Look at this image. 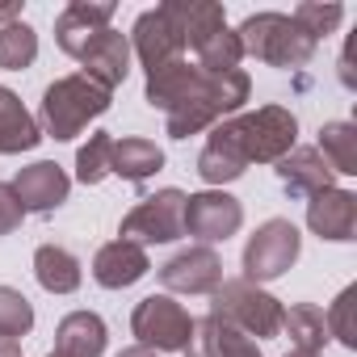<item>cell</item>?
I'll return each mask as SVG.
<instances>
[{"label":"cell","instance_id":"1","mask_svg":"<svg viewBox=\"0 0 357 357\" xmlns=\"http://www.w3.org/2000/svg\"><path fill=\"white\" fill-rule=\"evenodd\" d=\"M143 97L151 109L164 114L168 139H190L223 118L240 114V105L252 97V76L244 68L236 72H206L190 59H172L155 72H147Z\"/></svg>","mask_w":357,"mask_h":357},{"label":"cell","instance_id":"2","mask_svg":"<svg viewBox=\"0 0 357 357\" xmlns=\"http://www.w3.org/2000/svg\"><path fill=\"white\" fill-rule=\"evenodd\" d=\"M298 147V118L286 105H261L252 114H231L211 126L198 155V176L211 190H223L248 172V164H278Z\"/></svg>","mask_w":357,"mask_h":357},{"label":"cell","instance_id":"3","mask_svg":"<svg viewBox=\"0 0 357 357\" xmlns=\"http://www.w3.org/2000/svg\"><path fill=\"white\" fill-rule=\"evenodd\" d=\"M114 93L105 84H97L93 76L84 72H72L55 84H47L43 93V105H38V130L43 139H55V143H68L76 139L89 122H97L105 109H109Z\"/></svg>","mask_w":357,"mask_h":357},{"label":"cell","instance_id":"4","mask_svg":"<svg viewBox=\"0 0 357 357\" xmlns=\"http://www.w3.org/2000/svg\"><path fill=\"white\" fill-rule=\"evenodd\" d=\"M244 55L269 63V68H303L315 55V38L290 17V13H252L236 30Z\"/></svg>","mask_w":357,"mask_h":357},{"label":"cell","instance_id":"5","mask_svg":"<svg viewBox=\"0 0 357 357\" xmlns=\"http://www.w3.org/2000/svg\"><path fill=\"white\" fill-rule=\"evenodd\" d=\"M282 298H273L265 286L244 282V278H223V286L211 294V315L223 319L227 328L252 336V340H269L282 332Z\"/></svg>","mask_w":357,"mask_h":357},{"label":"cell","instance_id":"6","mask_svg":"<svg viewBox=\"0 0 357 357\" xmlns=\"http://www.w3.org/2000/svg\"><path fill=\"white\" fill-rule=\"evenodd\" d=\"M194 332V315L172 294H147L130 311V336L151 353H185Z\"/></svg>","mask_w":357,"mask_h":357},{"label":"cell","instance_id":"7","mask_svg":"<svg viewBox=\"0 0 357 357\" xmlns=\"http://www.w3.org/2000/svg\"><path fill=\"white\" fill-rule=\"evenodd\" d=\"M298 252H303L298 227H294L290 219H265V223L248 236V244H244V257H240L244 282H257V286L278 282V278L298 261Z\"/></svg>","mask_w":357,"mask_h":357},{"label":"cell","instance_id":"8","mask_svg":"<svg viewBox=\"0 0 357 357\" xmlns=\"http://www.w3.org/2000/svg\"><path fill=\"white\" fill-rule=\"evenodd\" d=\"M185 190H155L151 198H143L118 227V240H130L139 248L147 244H172L185 236Z\"/></svg>","mask_w":357,"mask_h":357},{"label":"cell","instance_id":"9","mask_svg":"<svg viewBox=\"0 0 357 357\" xmlns=\"http://www.w3.org/2000/svg\"><path fill=\"white\" fill-rule=\"evenodd\" d=\"M240 227H244V206L227 190H202L185 198V236H194L198 244L206 248L227 244Z\"/></svg>","mask_w":357,"mask_h":357},{"label":"cell","instance_id":"10","mask_svg":"<svg viewBox=\"0 0 357 357\" xmlns=\"http://www.w3.org/2000/svg\"><path fill=\"white\" fill-rule=\"evenodd\" d=\"M160 286L168 294H215L223 286V257L206 244L181 248L160 265Z\"/></svg>","mask_w":357,"mask_h":357},{"label":"cell","instance_id":"11","mask_svg":"<svg viewBox=\"0 0 357 357\" xmlns=\"http://www.w3.org/2000/svg\"><path fill=\"white\" fill-rule=\"evenodd\" d=\"M9 185H13L17 202L26 206V215H51V211H59V206L68 202L72 176H68L55 160H34V164H26V168L13 176Z\"/></svg>","mask_w":357,"mask_h":357},{"label":"cell","instance_id":"12","mask_svg":"<svg viewBox=\"0 0 357 357\" xmlns=\"http://www.w3.org/2000/svg\"><path fill=\"white\" fill-rule=\"evenodd\" d=\"M307 227L319 240H332V244L357 240V194L340 190V185L311 194L307 198Z\"/></svg>","mask_w":357,"mask_h":357},{"label":"cell","instance_id":"13","mask_svg":"<svg viewBox=\"0 0 357 357\" xmlns=\"http://www.w3.org/2000/svg\"><path fill=\"white\" fill-rule=\"evenodd\" d=\"M109 22H114V5H109V0H72V5L55 17V43H59L63 55L80 59L84 47L101 30H109Z\"/></svg>","mask_w":357,"mask_h":357},{"label":"cell","instance_id":"14","mask_svg":"<svg viewBox=\"0 0 357 357\" xmlns=\"http://www.w3.org/2000/svg\"><path fill=\"white\" fill-rule=\"evenodd\" d=\"M126 43H130V51L139 55L143 72H155V68H164V63H172V59H185V47H181V38H176V30L168 26V17L160 13V5L135 17Z\"/></svg>","mask_w":357,"mask_h":357},{"label":"cell","instance_id":"15","mask_svg":"<svg viewBox=\"0 0 357 357\" xmlns=\"http://www.w3.org/2000/svg\"><path fill=\"white\" fill-rule=\"evenodd\" d=\"M160 13L168 17V26L176 30L185 51H198L202 43H211L219 30H227V13L215 0H164Z\"/></svg>","mask_w":357,"mask_h":357},{"label":"cell","instance_id":"16","mask_svg":"<svg viewBox=\"0 0 357 357\" xmlns=\"http://www.w3.org/2000/svg\"><path fill=\"white\" fill-rule=\"evenodd\" d=\"M147 269H151L147 248H139V244H130V240H109V244H101L97 257H93V282L105 286V290H126V286L143 282Z\"/></svg>","mask_w":357,"mask_h":357},{"label":"cell","instance_id":"17","mask_svg":"<svg viewBox=\"0 0 357 357\" xmlns=\"http://www.w3.org/2000/svg\"><path fill=\"white\" fill-rule=\"evenodd\" d=\"M278 181L290 198H311L319 190H332L336 185V172L328 168V160L315 151V147H294L278 160Z\"/></svg>","mask_w":357,"mask_h":357},{"label":"cell","instance_id":"18","mask_svg":"<svg viewBox=\"0 0 357 357\" xmlns=\"http://www.w3.org/2000/svg\"><path fill=\"white\" fill-rule=\"evenodd\" d=\"M80 72L93 76L97 84H105V89L114 93V89L130 76V43H126V34H118L114 26L101 30V34L84 47V55H80Z\"/></svg>","mask_w":357,"mask_h":357},{"label":"cell","instance_id":"19","mask_svg":"<svg viewBox=\"0 0 357 357\" xmlns=\"http://www.w3.org/2000/svg\"><path fill=\"white\" fill-rule=\"evenodd\" d=\"M185 357H265V353H261V344H257L252 336L227 328V324L215 319V315H202V319H194Z\"/></svg>","mask_w":357,"mask_h":357},{"label":"cell","instance_id":"20","mask_svg":"<svg viewBox=\"0 0 357 357\" xmlns=\"http://www.w3.org/2000/svg\"><path fill=\"white\" fill-rule=\"evenodd\" d=\"M38 143H43L38 118L22 105L13 89L0 84V155H22V151H34Z\"/></svg>","mask_w":357,"mask_h":357},{"label":"cell","instance_id":"21","mask_svg":"<svg viewBox=\"0 0 357 357\" xmlns=\"http://www.w3.org/2000/svg\"><path fill=\"white\" fill-rule=\"evenodd\" d=\"M109 344V328L97 311H72L55 328V349L68 357H101Z\"/></svg>","mask_w":357,"mask_h":357},{"label":"cell","instance_id":"22","mask_svg":"<svg viewBox=\"0 0 357 357\" xmlns=\"http://www.w3.org/2000/svg\"><path fill=\"white\" fill-rule=\"evenodd\" d=\"M160 168H164V151H160L151 139H139V135L114 139L109 176H122V181H130V185H143L147 176H155Z\"/></svg>","mask_w":357,"mask_h":357},{"label":"cell","instance_id":"23","mask_svg":"<svg viewBox=\"0 0 357 357\" xmlns=\"http://www.w3.org/2000/svg\"><path fill=\"white\" fill-rule=\"evenodd\" d=\"M34 278L47 294H76L80 282H84L76 252H68L63 244H43L34 252Z\"/></svg>","mask_w":357,"mask_h":357},{"label":"cell","instance_id":"24","mask_svg":"<svg viewBox=\"0 0 357 357\" xmlns=\"http://www.w3.org/2000/svg\"><path fill=\"white\" fill-rule=\"evenodd\" d=\"M336 176H357V126L353 122H324L315 147Z\"/></svg>","mask_w":357,"mask_h":357},{"label":"cell","instance_id":"25","mask_svg":"<svg viewBox=\"0 0 357 357\" xmlns=\"http://www.w3.org/2000/svg\"><path fill=\"white\" fill-rule=\"evenodd\" d=\"M282 332L303 353H324V344L332 340L328 336V324H324V311L311 307V303H294L290 311H282Z\"/></svg>","mask_w":357,"mask_h":357},{"label":"cell","instance_id":"26","mask_svg":"<svg viewBox=\"0 0 357 357\" xmlns=\"http://www.w3.org/2000/svg\"><path fill=\"white\" fill-rule=\"evenodd\" d=\"M38 59V30L30 22H9L0 26V68L5 72H26Z\"/></svg>","mask_w":357,"mask_h":357},{"label":"cell","instance_id":"27","mask_svg":"<svg viewBox=\"0 0 357 357\" xmlns=\"http://www.w3.org/2000/svg\"><path fill=\"white\" fill-rule=\"evenodd\" d=\"M109 155H114V135H105V130L89 135V143L76 151V181L80 185H101L109 176Z\"/></svg>","mask_w":357,"mask_h":357},{"label":"cell","instance_id":"28","mask_svg":"<svg viewBox=\"0 0 357 357\" xmlns=\"http://www.w3.org/2000/svg\"><path fill=\"white\" fill-rule=\"evenodd\" d=\"M290 17L319 43V38L336 34V26L344 22V5H336V0H303V5H298Z\"/></svg>","mask_w":357,"mask_h":357},{"label":"cell","instance_id":"29","mask_svg":"<svg viewBox=\"0 0 357 357\" xmlns=\"http://www.w3.org/2000/svg\"><path fill=\"white\" fill-rule=\"evenodd\" d=\"M194 55H198V68H206V72H236L240 59H244V47H240L236 30L227 26V30H219L211 43H202Z\"/></svg>","mask_w":357,"mask_h":357},{"label":"cell","instance_id":"30","mask_svg":"<svg viewBox=\"0 0 357 357\" xmlns=\"http://www.w3.org/2000/svg\"><path fill=\"white\" fill-rule=\"evenodd\" d=\"M34 328V307L22 290L13 286H0V336H9V340H22L30 336Z\"/></svg>","mask_w":357,"mask_h":357},{"label":"cell","instance_id":"31","mask_svg":"<svg viewBox=\"0 0 357 357\" xmlns=\"http://www.w3.org/2000/svg\"><path fill=\"white\" fill-rule=\"evenodd\" d=\"M353 298H357V286H344V290L332 298L328 315H324L328 336H336L344 349H357V332H353Z\"/></svg>","mask_w":357,"mask_h":357},{"label":"cell","instance_id":"32","mask_svg":"<svg viewBox=\"0 0 357 357\" xmlns=\"http://www.w3.org/2000/svg\"><path fill=\"white\" fill-rule=\"evenodd\" d=\"M22 223H26V206L17 202L9 181H0V236H13Z\"/></svg>","mask_w":357,"mask_h":357},{"label":"cell","instance_id":"33","mask_svg":"<svg viewBox=\"0 0 357 357\" xmlns=\"http://www.w3.org/2000/svg\"><path fill=\"white\" fill-rule=\"evenodd\" d=\"M0 357H26V353H22V340H9V336H0Z\"/></svg>","mask_w":357,"mask_h":357},{"label":"cell","instance_id":"34","mask_svg":"<svg viewBox=\"0 0 357 357\" xmlns=\"http://www.w3.org/2000/svg\"><path fill=\"white\" fill-rule=\"evenodd\" d=\"M17 17H22V5H0V22H5V26L17 22Z\"/></svg>","mask_w":357,"mask_h":357},{"label":"cell","instance_id":"35","mask_svg":"<svg viewBox=\"0 0 357 357\" xmlns=\"http://www.w3.org/2000/svg\"><path fill=\"white\" fill-rule=\"evenodd\" d=\"M118 357H160V353H151V349H143V344H130V349H122Z\"/></svg>","mask_w":357,"mask_h":357},{"label":"cell","instance_id":"36","mask_svg":"<svg viewBox=\"0 0 357 357\" xmlns=\"http://www.w3.org/2000/svg\"><path fill=\"white\" fill-rule=\"evenodd\" d=\"M286 357H324V353H303V349H290Z\"/></svg>","mask_w":357,"mask_h":357},{"label":"cell","instance_id":"37","mask_svg":"<svg viewBox=\"0 0 357 357\" xmlns=\"http://www.w3.org/2000/svg\"><path fill=\"white\" fill-rule=\"evenodd\" d=\"M47 357H68V353H59V349H55V353H47Z\"/></svg>","mask_w":357,"mask_h":357}]
</instances>
